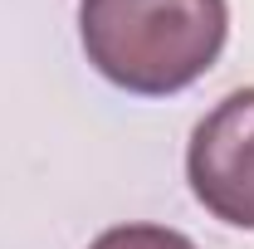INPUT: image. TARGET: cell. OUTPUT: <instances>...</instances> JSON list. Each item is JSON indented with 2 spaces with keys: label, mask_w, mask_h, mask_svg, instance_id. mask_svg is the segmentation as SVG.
I'll list each match as a JSON object with an SVG mask.
<instances>
[{
  "label": "cell",
  "mask_w": 254,
  "mask_h": 249,
  "mask_svg": "<svg viewBox=\"0 0 254 249\" xmlns=\"http://www.w3.org/2000/svg\"><path fill=\"white\" fill-rule=\"evenodd\" d=\"M83 54L108 83L166 98L210 73L230 34L225 0H78Z\"/></svg>",
  "instance_id": "cell-1"
},
{
  "label": "cell",
  "mask_w": 254,
  "mask_h": 249,
  "mask_svg": "<svg viewBox=\"0 0 254 249\" xmlns=\"http://www.w3.org/2000/svg\"><path fill=\"white\" fill-rule=\"evenodd\" d=\"M186 181L195 200L235 230H254V88L220 98L190 132Z\"/></svg>",
  "instance_id": "cell-2"
},
{
  "label": "cell",
  "mask_w": 254,
  "mask_h": 249,
  "mask_svg": "<svg viewBox=\"0 0 254 249\" xmlns=\"http://www.w3.org/2000/svg\"><path fill=\"white\" fill-rule=\"evenodd\" d=\"M88 249H195V245L166 225H118V230H103Z\"/></svg>",
  "instance_id": "cell-3"
}]
</instances>
